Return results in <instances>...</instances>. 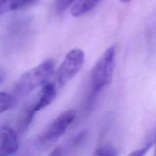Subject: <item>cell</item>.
<instances>
[{
    "label": "cell",
    "mask_w": 156,
    "mask_h": 156,
    "mask_svg": "<svg viewBox=\"0 0 156 156\" xmlns=\"http://www.w3.org/2000/svg\"><path fill=\"white\" fill-rule=\"evenodd\" d=\"M91 156H118V152L114 146L105 145L98 148Z\"/></svg>",
    "instance_id": "10"
},
{
    "label": "cell",
    "mask_w": 156,
    "mask_h": 156,
    "mask_svg": "<svg viewBox=\"0 0 156 156\" xmlns=\"http://www.w3.org/2000/svg\"><path fill=\"white\" fill-rule=\"evenodd\" d=\"M15 96L6 92H0V114L9 111L15 105Z\"/></svg>",
    "instance_id": "9"
},
{
    "label": "cell",
    "mask_w": 156,
    "mask_h": 156,
    "mask_svg": "<svg viewBox=\"0 0 156 156\" xmlns=\"http://www.w3.org/2000/svg\"><path fill=\"white\" fill-rule=\"evenodd\" d=\"M19 149L16 133L9 126L0 129V156H11Z\"/></svg>",
    "instance_id": "6"
},
{
    "label": "cell",
    "mask_w": 156,
    "mask_h": 156,
    "mask_svg": "<svg viewBox=\"0 0 156 156\" xmlns=\"http://www.w3.org/2000/svg\"><path fill=\"white\" fill-rule=\"evenodd\" d=\"M76 117V111L69 110L59 114L40 136L42 143H52L59 140L73 123Z\"/></svg>",
    "instance_id": "5"
},
{
    "label": "cell",
    "mask_w": 156,
    "mask_h": 156,
    "mask_svg": "<svg viewBox=\"0 0 156 156\" xmlns=\"http://www.w3.org/2000/svg\"><path fill=\"white\" fill-rule=\"evenodd\" d=\"M36 0H0V15L18 10Z\"/></svg>",
    "instance_id": "8"
},
{
    "label": "cell",
    "mask_w": 156,
    "mask_h": 156,
    "mask_svg": "<svg viewBox=\"0 0 156 156\" xmlns=\"http://www.w3.org/2000/svg\"><path fill=\"white\" fill-rule=\"evenodd\" d=\"M115 56V47L113 45L105 50L96 62L91 74V100L112 82Z\"/></svg>",
    "instance_id": "2"
},
{
    "label": "cell",
    "mask_w": 156,
    "mask_h": 156,
    "mask_svg": "<svg viewBox=\"0 0 156 156\" xmlns=\"http://www.w3.org/2000/svg\"><path fill=\"white\" fill-rule=\"evenodd\" d=\"M56 85L51 82H48L41 88L34 102L25 108L20 117L18 124L19 131H23L28 127L35 113L50 105L56 98Z\"/></svg>",
    "instance_id": "3"
},
{
    "label": "cell",
    "mask_w": 156,
    "mask_h": 156,
    "mask_svg": "<svg viewBox=\"0 0 156 156\" xmlns=\"http://www.w3.org/2000/svg\"><path fill=\"white\" fill-rule=\"evenodd\" d=\"M5 72L0 67V85L2 83V82L5 79Z\"/></svg>",
    "instance_id": "14"
},
{
    "label": "cell",
    "mask_w": 156,
    "mask_h": 156,
    "mask_svg": "<svg viewBox=\"0 0 156 156\" xmlns=\"http://www.w3.org/2000/svg\"><path fill=\"white\" fill-rule=\"evenodd\" d=\"M153 156H156V133H155V151H154Z\"/></svg>",
    "instance_id": "15"
},
{
    "label": "cell",
    "mask_w": 156,
    "mask_h": 156,
    "mask_svg": "<svg viewBox=\"0 0 156 156\" xmlns=\"http://www.w3.org/2000/svg\"><path fill=\"white\" fill-rule=\"evenodd\" d=\"M49 156H62V149L60 148H56Z\"/></svg>",
    "instance_id": "13"
},
{
    "label": "cell",
    "mask_w": 156,
    "mask_h": 156,
    "mask_svg": "<svg viewBox=\"0 0 156 156\" xmlns=\"http://www.w3.org/2000/svg\"><path fill=\"white\" fill-rule=\"evenodd\" d=\"M152 145V142H149L148 143L146 146H143L141 149H136V150L133 151L131 153H129L127 156H145L146 154L147 153V152L149 151V149H150V147Z\"/></svg>",
    "instance_id": "12"
},
{
    "label": "cell",
    "mask_w": 156,
    "mask_h": 156,
    "mask_svg": "<svg viewBox=\"0 0 156 156\" xmlns=\"http://www.w3.org/2000/svg\"><path fill=\"white\" fill-rule=\"evenodd\" d=\"M55 61L47 59L24 73L14 86L15 97H24L38 88H42L54 73Z\"/></svg>",
    "instance_id": "1"
},
{
    "label": "cell",
    "mask_w": 156,
    "mask_h": 156,
    "mask_svg": "<svg viewBox=\"0 0 156 156\" xmlns=\"http://www.w3.org/2000/svg\"><path fill=\"white\" fill-rule=\"evenodd\" d=\"M85 62V53L81 49L70 50L64 58L56 73V80L60 87L66 85L82 69Z\"/></svg>",
    "instance_id": "4"
},
{
    "label": "cell",
    "mask_w": 156,
    "mask_h": 156,
    "mask_svg": "<svg viewBox=\"0 0 156 156\" xmlns=\"http://www.w3.org/2000/svg\"><path fill=\"white\" fill-rule=\"evenodd\" d=\"M77 0H56V10L59 12H63L69 7L73 6Z\"/></svg>",
    "instance_id": "11"
},
{
    "label": "cell",
    "mask_w": 156,
    "mask_h": 156,
    "mask_svg": "<svg viewBox=\"0 0 156 156\" xmlns=\"http://www.w3.org/2000/svg\"><path fill=\"white\" fill-rule=\"evenodd\" d=\"M101 0H77L71 9V14L74 17H80L92 10Z\"/></svg>",
    "instance_id": "7"
}]
</instances>
